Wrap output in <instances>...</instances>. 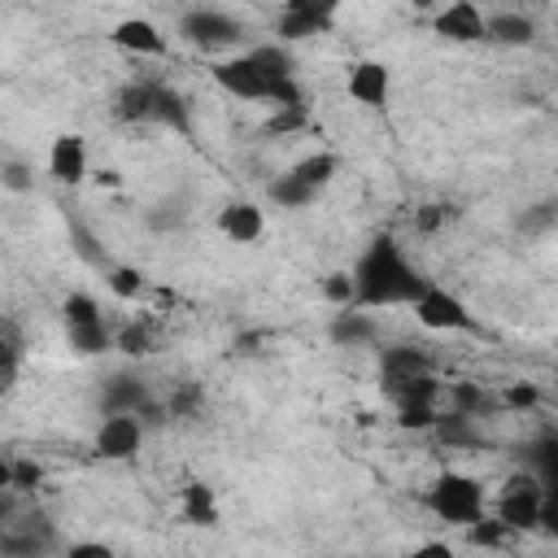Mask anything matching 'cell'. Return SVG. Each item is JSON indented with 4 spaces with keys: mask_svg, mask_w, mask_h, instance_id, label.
Listing matches in <instances>:
<instances>
[{
    "mask_svg": "<svg viewBox=\"0 0 558 558\" xmlns=\"http://www.w3.org/2000/svg\"><path fill=\"white\" fill-rule=\"evenodd\" d=\"M353 275V292H357V305L362 310H379V305H414V296L432 283L423 279L410 257L401 253V244L392 235H379L366 244V253L357 257V266L349 270Z\"/></svg>",
    "mask_w": 558,
    "mask_h": 558,
    "instance_id": "obj_1",
    "label": "cell"
},
{
    "mask_svg": "<svg viewBox=\"0 0 558 558\" xmlns=\"http://www.w3.org/2000/svg\"><path fill=\"white\" fill-rule=\"evenodd\" d=\"M423 506L440 519V523H458V527H471L475 519H484V484L475 475H462V471H440L432 480V488L423 493Z\"/></svg>",
    "mask_w": 558,
    "mask_h": 558,
    "instance_id": "obj_2",
    "label": "cell"
},
{
    "mask_svg": "<svg viewBox=\"0 0 558 558\" xmlns=\"http://www.w3.org/2000/svg\"><path fill=\"white\" fill-rule=\"evenodd\" d=\"M545 484L536 480V475H510L506 484H501V493H497V506H493V514L510 527V532H527V527H541V506H545Z\"/></svg>",
    "mask_w": 558,
    "mask_h": 558,
    "instance_id": "obj_3",
    "label": "cell"
},
{
    "mask_svg": "<svg viewBox=\"0 0 558 558\" xmlns=\"http://www.w3.org/2000/svg\"><path fill=\"white\" fill-rule=\"evenodd\" d=\"M214 83H218L227 96H235V100H275V87H279V78H270V74L257 65L253 52H240V57L218 61V65H214Z\"/></svg>",
    "mask_w": 558,
    "mask_h": 558,
    "instance_id": "obj_4",
    "label": "cell"
},
{
    "mask_svg": "<svg viewBox=\"0 0 558 558\" xmlns=\"http://www.w3.org/2000/svg\"><path fill=\"white\" fill-rule=\"evenodd\" d=\"M414 314L427 331H475V314L462 305V296L427 283L418 296H414Z\"/></svg>",
    "mask_w": 558,
    "mask_h": 558,
    "instance_id": "obj_5",
    "label": "cell"
},
{
    "mask_svg": "<svg viewBox=\"0 0 558 558\" xmlns=\"http://www.w3.org/2000/svg\"><path fill=\"white\" fill-rule=\"evenodd\" d=\"M179 35L192 44V48H205V52H218V48H231L244 31L235 17H227L222 9H192L179 17Z\"/></svg>",
    "mask_w": 558,
    "mask_h": 558,
    "instance_id": "obj_6",
    "label": "cell"
},
{
    "mask_svg": "<svg viewBox=\"0 0 558 558\" xmlns=\"http://www.w3.org/2000/svg\"><path fill=\"white\" fill-rule=\"evenodd\" d=\"M140 440H144V423H140V414H131V410H113V414H105L100 427H96V453L109 458V462L135 458V453H140Z\"/></svg>",
    "mask_w": 558,
    "mask_h": 558,
    "instance_id": "obj_7",
    "label": "cell"
},
{
    "mask_svg": "<svg viewBox=\"0 0 558 558\" xmlns=\"http://www.w3.org/2000/svg\"><path fill=\"white\" fill-rule=\"evenodd\" d=\"M432 31L449 44H480V39H488V17L480 13L475 0H453L432 17Z\"/></svg>",
    "mask_w": 558,
    "mask_h": 558,
    "instance_id": "obj_8",
    "label": "cell"
},
{
    "mask_svg": "<svg viewBox=\"0 0 558 558\" xmlns=\"http://www.w3.org/2000/svg\"><path fill=\"white\" fill-rule=\"evenodd\" d=\"M349 96L366 109H384L392 96V70L384 61H357L349 70Z\"/></svg>",
    "mask_w": 558,
    "mask_h": 558,
    "instance_id": "obj_9",
    "label": "cell"
},
{
    "mask_svg": "<svg viewBox=\"0 0 558 558\" xmlns=\"http://www.w3.org/2000/svg\"><path fill=\"white\" fill-rule=\"evenodd\" d=\"M48 174H52L57 183H70V187L83 183V179H87V140L74 135V131L57 135L52 148H48Z\"/></svg>",
    "mask_w": 558,
    "mask_h": 558,
    "instance_id": "obj_10",
    "label": "cell"
},
{
    "mask_svg": "<svg viewBox=\"0 0 558 558\" xmlns=\"http://www.w3.org/2000/svg\"><path fill=\"white\" fill-rule=\"evenodd\" d=\"M218 231H222L231 244H257L262 231H266V214H262V205H253V201H231V205H222V214H218Z\"/></svg>",
    "mask_w": 558,
    "mask_h": 558,
    "instance_id": "obj_11",
    "label": "cell"
},
{
    "mask_svg": "<svg viewBox=\"0 0 558 558\" xmlns=\"http://www.w3.org/2000/svg\"><path fill=\"white\" fill-rule=\"evenodd\" d=\"M109 39L122 48V52H135V57H166V35L148 22V17H122Z\"/></svg>",
    "mask_w": 558,
    "mask_h": 558,
    "instance_id": "obj_12",
    "label": "cell"
},
{
    "mask_svg": "<svg viewBox=\"0 0 558 558\" xmlns=\"http://www.w3.org/2000/svg\"><path fill=\"white\" fill-rule=\"evenodd\" d=\"M379 371L388 384L397 379H414V375H432V353L418 349V344H388L379 353Z\"/></svg>",
    "mask_w": 558,
    "mask_h": 558,
    "instance_id": "obj_13",
    "label": "cell"
},
{
    "mask_svg": "<svg viewBox=\"0 0 558 558\" xmlns=\"http://www.w3.org/2000/svg\"><path fill=\"white\" fill-rule=\"evenodd\" d=\"M327 31H331V13H310V9H283L279 22H275V35L283 44L314 39V35H327Z\"/></svg>",
    "mask_w": 558,
    "mask_h": 558,
    "instance_id": "obj_14",
    "label": "cell"
},
{
    "mask_svg": "<svg viewBox=\"0 0 558 558\" xmlns=\"http://www.w3.org/2000/svg\"><path fill=\"white\" fill-rule=\"evenodd\" d=\"M113 410L148 414L153 405H148V388H144V379H135V375H113L109 388H105V414H113Z\"/></svg>",
    "mask_w": 558,
    "mask_h": 558,
    "instance_id": "obj_15",
    "label": "cell"
},
{
    "mask_svg": "<svg viewBox=\"0 0 558 558\" xmlns=\"http://www.w3.org/2000/svg\"><path fill=\"white\" fill-rule=\"evenodd\" d=\"M331 340L336 344H371L375 340V318L362 314V305H340L331 318Z\"/></svg>",
    "mask_w": 558,
    "mask_h": 558,
    "instance_id": "obj_16",
    "label": "cell"
},
{
    "mask_svg": "<svg viewBox=\"0 0 558 558\" xmlns=\"http://www.w3.org/2000/svg\"><path fill=\"white\" fill-rule=\"evenodd\" d=\"M179 510H183V519L196 523V527H214V523H218V497H214V488L201 484V480H192V484L179 493Z\"/></svg>",
    "mask_w": 558,
    "mask_h": 558,
    "instance_id": "obj_17",
    "label": "cell"
},
{
    "mask_svg": "<svg viewBox=\"0 0 558 558\" xmlns=\"http://www.w3.org/2000/svg\"><path fill=\"white\" fill-rule=\"evenodd\" d=\"M532 35H536V26H532V17H523V13H493V17H488V39H493V44L519 48V44H532Z\"/></svg>",
    "mask_w": 558,
    "mask_h": 558,
    "instance_id": "obj_18",
    "label": "cell"
},
{
    "mask_svg": "<svg viewBox=\"0 0 558 558\" xmlns=\"http://www.w3.org/2000/svg\"><path fill=\"white\" fill-rule=\"evenodd\" d=\"M153 96H157V83H126L118 92V118L122 122H153Z\"/></svg>",
    "mask_w": 558,
    "mask_h": 558,
    "instance_id": "obj_19",
    "label": "cell"
},
{
    "mask_svg": "<svg viewBox=\"0 0 558 558\" xmlns=\"http://www.w3.org/2000/svg\"><path fill=\"white\" fill-rule=\"evenodd\" d=\"M314 196H318V187L305 183L296 170H288V174H279V179L270 183V201H275L279 209H305Z\"/></svg>",
    "mask_w": 558,
    "mask_h": 558,
    "instance_id": "obj_20",
    "label": "cell"
},
{
    "mask_svg": "<svg viewBox=\"0 0 558 558\" xmlns=\"http://www.w3.org/2000/svg\"><path fill=\"white\" fill-rule=\"evenodd\" d=\"M153 122H157V126H170V131H187V126H192V122H187V100H183L179 92H170V87L157 83V96H153Z\"/></svg>",
    "mask_w": 558,
    "mask_h": 558,
    "instance_id": "obj_21",
    "label": "cell"
},
{
    "mask_svg": "<svg viewBox=\"0 0 558 558\" xmlns=\"http://www.w3.org/2000/svg\"><path fill=\"white\" fill-rule=\"evenodd\" d=\"M436 392H440V384H436L432 375H414V379H397V384H388V397H392L397 405H432Z\"/></svg>",
    "mask_w": 558,
    "mask_h": 558,
    "instance_id": "obj_22",
    "label": "cell"
},
{
    "mask_svg": "<svg viewBox=\"0 0 558 558\" xmlns=\"http://www.w3.org/2000/svg\"><path fill=\"white\" fill-rule=\"evenodd\" d=\"M70 349L78 357H96V353L113 349V331L105 327V318L100 323H87V327H70Z\"/></svg>",
    "mask_w": 558,
    "mask_h": 558,
    "instance_id": "obj_23",
    "label": "cell"
},
{
    "mask_svg": "<svg viewBox=\"0 0 558 558\" xmlns=\"http://www.w3.org/2000/svg\"><path fill=\"white\" fill-rule=\"evenodd\" d=\"M292 170H296L305 183H314V187H327V183H331V174L340 170V157H336V153H310V157H301Z\"/></svg>",
    "mask_w": 558,
    "mask_h": 558,
    "instance_id": "obj_24",
    "label": "cell"
},
{
    "mask_svg": "<svg viewBox=\"0 0 558 558\" xmlns=\"http://www.w3.org/2000/svg\"><path fill=\"white\" fill-rule=\"evenodd\" d=\"M432 432H436L445 445H458V449L480 440V436H475V427H471V414H462V410H453V414H440Z\"/></svg>",
    "mask_w": 558,
    "mask_h": 558,
    "instance_id": "obj_25",
    "label": "cell"
},
{
    "mask_svg": "<svg viewBox=\"0 0 558 558\" xmlns=\"http://www.w3.org/2000/svg\"><path fill=\"white\" fill-rule=\"evenodd\" d=\"M61 314H65V327L100 323V305H96V296H87V292H70L65 305H61Z\"/></svg>",
    "mask_w": 558,
    "mask_h": 558,
    "instance_id": "obj_26",
    "label": "cell"
},
{
    "mask_svg": "<svg viewBox=\"0 0 558 558\" xmlns=\"http://www.w3.org/2000/svg\"><path fill=\"white\" fill-rule=\"evenodd\" d=\"M39 480H44V466L31 462V458H13V462L4 466V484H9L13 493H31Z\"/></svg>",
    "mask_w": 558,
    "mask_h": 558,
    "instance_id": "obj_27",
    "label": "cell"
},
{
    "mask_svg": "<svg viewBox=\"0 0 558 558\" xmlns=\"http://www.w3.org/2000/svg\"><path fill=\"white\" fill-rule=\"evenodd\" d=\"M253 57H257V65H262L270 78H288V74H292V52H288L283 44H262V48H253Z\"/></svg>",
    "mask_w": 558,
    "mask_h": 558,
    "instance_id": "obj_28",
    "label": "cell"
},
{
    "mask_svg": "<svg viewBox=\"0 0 558 558\" xmlns=\"http://www.w3.org/2000/svg\"><path fill=\"white\" fill-rule=\"evenodd\" d=\"M105 283H109V292L122 296V301H135V296L144 292V275H140L135 266H113Z\"/></svg>",
    "mask_w": 558,
    "mask_h": 558,
    "instance_id": "obj_29",
    "label": "cell"
},
{
    "mask_svg": "<svg viewBox=\"0 0 558 558\" xmlns=\"http://www.w3.org/2000/svg\"><path fill=\"white\" fill-rule=\"evenodd\" d=\"M113 349H118V353H126V357H140V353H148V349H153V336H148V327H144V323H126V327L113 336Z\"/></svg>",
    "mask_w": 558,
    "mask_h": 558,
    "instance_id": "obj_30",
    "label": "cell"
},
{
    "mask_svg": "<svg viewBox=\"0 0 558 558\" xmlns=\"http://www.w3.org/2000/svg\"><path fill=\"white\" fill-rule=\"evenodd\" d=\"M466 532H471V541H475V545H488V549L506 545V536H510V527H506L497 514H493V519H488V514H484V519H475Z\"/></svg>",
    "mask_w": 558,
    "mask_h": 558,
    "instance_id": "obj_31",
    "label": "cell"
},
{
    "mask_svg": "<svg viewBox=\"0 0 558 558\" xmlns=\"http://www.w3.org/2000/svg\"><path fill=\"white\" fill-rule=\"evenodd\" d=\"M323 296L340 310V305H357V292H353V275H344V270H336V275H327L323 279Z\"/></svg>",
    "mask_w": 558,
    "mask_h": 558,
    "instance_id": "obj_32",
    "label": "cell"
},
{
    "mask_svg": "<svg viewBox=\"0 0 558 558\" xmlns=\"http://www.w3.org/2000/svg\"><path fill=\"white\" fill-rule=\"evenodd\" d=\"M484 405H488V397H484L475 384H458V388H453V410H462V414H471V418H475Z\"/></svg>",
    "mask_w": 558,
    "mask_h": 558,
    "instance_id": "obj_33",
    "label": "cell"
},
{
    "mask_svg": "<svg viewBox=\"0 0 558 558\" xmlns=\"http://www.w3.org/2000/svg\"><path fill=\"white\" fill-rule=\"evenodd\" d=\"M536 401H541V388L536 384H510L506 388V405L510 410H532Z\"/></svg>",
    "mask_w": 558,
    "mask_h": 558,
    "instance_id": "obj_34",
    "label": "cell"
},
{
    "mask_svg": "<svg viewBox=\"0 0 558 558\" xmlns=\"http://www.w3.org/2000/svg\"><path fill=\"white\" fill-rule=\"evenodd\" d=\"M436 418L440 414L432 405H401V427H410V432L414 427H436Z\"/></svg>",
    "mask_w": 558,
    "mask_h": 558,
    "instance_id": "obj_35",
    "label": "cell"
},
{
    "mask_svg": "<svg viewBox=\"0 0 558 558\" xmlns=\"http://www.w3.org/2000/svg\"><path fill=\"white\" fill-rule=\"evenodd\" d=\"M296 126H305V105H301V109H279V113L266 122V131H296Z\"/></svg>",
    "mask_w": 558,
    "mask_h": 558,
    "instance_id": "obj_36",
    "label": "cell"
},
{
    "mask_svg": "<svg viewBox=\"0 0 558 558\" xmlns=\"http://www.w3.org/2000/svg\"><path fill=\"white\" fill-rule=\"evenodd\" d=\"M445 218H449V209H445V205H423V209L414 214V231H436Z\"/></svg>",
    "mask_w": 558,
    "mask_h": 558,
    "instance_id": "obj_37",
    "label": "cell"
},
{
    "mask_svg": "<svg viewBox=\"0 0 558 558\" xmlns=\"http://www.w3.org/2000/svg\"><path fill=\"white\" fill-rule=\"evenodd\" d=\"M4 187L9 192H26L31 187V170L22 161H4Z\"/></svg>",
    "mask_w": 558,
    "mask_h": 558,
    "instance_id": "obj_38",
    "label": "cell"
},
{
    "mask_svg": "<svg viewBox=\"0 0 558 558\" xmlns=\"http://www.w3.org/2000/svg\"><path fill=\"white\" fill-rule=\"evenodd\" d=\"M344 0H283V9H310V13H336Z\"/></svg>",
    "mask_w": 558,
    "mask_h": 558,
    "instance_id": "obj_39",
    "label": "cell"
},
{
    "mask_svg": "<svg viewBox=\"0 0 558 558\" xmlns=\"http://www.w3.org/2000/svg\"><path fill=\"white\" fill-rule=\"evenodd\" d=\"M70 558H109V545H70Z\"/></svg>",
    "mask_w": 558,
    "mask_h": 558,
    "instance_id": "obj_40",
    "label": "cell"
},
{
    "mask_svg": "<svg viewBox=\"0 0 558 558\" xmlns=\"http://www.w3.org/2000/svg\"><path fill=\"white\" fill-rule=\"evenodd\" d=\"M545 488H549V493H558V453L549 458V484H545Z\"/></svg>",
    "mask_w": 558,
    "mask_h": 558,
    "instance_id": "obj_41",
    "label": "cell"
},
{
    "mask_svg": "<svg viewBox=\"0 0 558 558\" xmlns=\"http://www.w3.org/2000/svg\"><path fill=\"white\" fill-rule=\"evenodd\" d=\"M414 4H418V9H427V4H432V0H414Z\"/></svg>",
    "mask_w": 558,
    "mask_h": 558,
    "instance_id": "obj_42",
    "label": "cell"
}]
</instances>
